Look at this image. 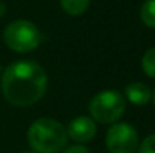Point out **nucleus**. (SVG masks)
<instances>
[{
	"mask_svg": "<svg viewBox=\"0 0 155 153\" xmlns=\"http://www.w3.org/2000/svg\"><path fill=\"white\" fill-rule=\"evenodd\" d=\"M140 18L145 26L155 29V0H146L140 8Z\"/></svg>",
	"mask_w": 155,
	"mask_h": 153,
	"instance_id": "nucleus-9",
	"label": "nucleus"
},
{
	"mask_svg": "<svg viewBox=\"0 0 155 153\" xmlns=\"http://www.w3.org/2000/svg\"><path fill=\"white\" fill-rule=\"evenodd\" d=\"M152 101H154V105H155V90H154V93H152V98H151Z\"/></svg>",
	"mask_w": 155,
	"mask_h": 153,
	"instance_id": "nucleus-14",
	"label": "nucleus"
},
{
	"mask_svg": "<svg viewBox=\"0 0 155 153\" xmlns=\"http://www.w3.org/2000/svg\"><path fill=\"white\" fill-rule=\"evenodd\" d=\"M0 75H2V66H0Z\"/></svg>",
	"mask_w": 155,
	"mask_h": 153,
	"instance_id": "nucleus-16",
	"label": "nucleus"
},
{
	"mask_svg": "<svg viewBox=\"0 0 155 153\" xmlns=\"http://www.w3.org/2000/svg\"><path fill=\"white\" fill-rule=\"evenodd\" d=\"M62 153H89V150L81 144H75V146H71V147L65 149Z\"/></svg>",
	"mask_w": 155,
	"mask_h": 153,
	"instance_id": "nucleus-12",
	"label": "nucleus"
},
{
	"mask_svg": "<svg viewBox=\"0 0 155 153\" xmlns=\"http://www.w3.org/2000/svg\"><path fill=\"white\" fill-rule=\"evenodd\" d=\"M47 74L41 65L30 60L11 63L2 72L3 98L14 107H30L45 95Z\"/></svg>",
	"mask_w": 155,
	"mask_h": 153,
	"instance_id": "nucleus-1",
	"label": "nucleus"
},
{
	"mask_svg": "<svg viewBox=\"0 0 155 153\" xmlns=\"http://www.w3.org/2000/svg\"><path fill=\"white\" fill-rule=\"evenodd\" d=\"M127 101L117 90H103L89 102V113L94 122L110 125L116 123L125 113Z\"/></svg>",
	"mask_w": 155,
	"mask_h": 153,
	"instance_id": "nucleus-4",
	"label": "nucleus"
},
{
	"mask_svg": "<svg viewBox=\"0 0 155 153\" xmlns=\"http://www.w3.org/2000/svg\"><path fill=\"white\" fill-rule=\"evenodd\" d=\"M128 101L134 105H139V107H143L146 104H149L151 98H152V92L151 89L145 84V83H139V81H134V83H130L127 87H125V96Z\"/></svg>",
	"mask_w": 155,
	"mask_h": 153,
	"instance_id": "nucleus-7",
	"label": "nucleus"
},
{
	"mask_svg": "<svg viewBox=\"0 0 155 153\" xmlns=\"http://www.w3.org/2000/svg\"><path fill=\"white\" fill-rule=\"evenodd\" d=\"M3 41L9 50L15 53H30L36 50L42 42V33L27 20H15L11 21L3 30Z\"/></svg>",
	"mask_w": 155,
	"mask_h": 153,
	"instance_id": "nucleus-3",
	"label": "nucleus"
},
{
	"mask_svg": "<svg viewBox=\"0 0 155 153\" xmlns=\"http://www.w3.org/2000/svg\"><path fill=\"white\" fill-rule=\"evenodd\" d=\"M142 69L149 78H155V47L146 50V53L143 54Z\"/></svg>",
	"mask_w": 155,
	"mask_h": 153,
	"instance_id": "nucleus-10",
	"label": "nucleus"
},
{
	"mask_svg": "<svg viewBox=\"0 0 155 153\" xmlns=\"http://www.w3.org/2000/svg\"><path fill=\"white\" fill-rule=\"evenodd\" d=\"M66 128L51 117L36 119L27 131V144L33 153H59L66 147Z\"/></svg>",
	"mask_w": 155,
	"mask_h": 153,
	"instance_id": "nucleus-2",
	"label": "nucleus"
},
{
	"mask_svg": "<svg viewBox=\"0 0 155 153\" xmlns=\"http://www.w3.org/2000/svg\"><path fill=\"white\" fill-rule=\"evenodd\" d=\"M5 14H6V6H5L3 2H0V18L5 17Z\"/></svg>",
	"mask_w": 155,
	"mask_h": 153,
	"instance_id": "nucleus-13",
	"label": "nucleus"
},
{
	"mask_svg": "<svg viewBox=\"0 0 155 153\" xmlns=\"http://www.w3.org/2000/svg\"><path fill=\"white\" fill-rule=\"evenodd\" d=\"M105 146L110 153H136L139 134L130 123H114L105 134Z\"/></svg>",
	"mask_w": 155,
	"mask_h": 153,
	"instance_id": "nucleus-5",
	"label": "nucleus"
},
{
	"mask_svg": "<svg viewBox=\"0 0 155 153\" xmlns=\"http://www.w3.org/2000/svg\"><path fill=\"white\" fill-rule=\"evenodd\" d=\"M137 150L139 153H155V134L146 137Z\"/></svg>",
	"mask_w": 155,
	"mask_h": 153,
	"instance_id": "nucleus-11",
	"label": "nucleus"
},
{
	"mask_svg": "<svg viewBox=\"0 0 155 153\" xmlns=\"http://www.w3.org/2000/svg\"><path fill=\"white\" fill-rule=\"evenodd\" d=\"M89 5H91V0H60L62 9L72 17H78L84 14Z\"/></svg>",
	"mask_w": 155,
	"mask_h": 153,
	"instance_id": "nucleus-8",
	"label": "nucleus"
},
{
	"mask_svg": "<svg viewBox=\"0 0 155 153\" xmlns=\"http://www.w3.org/2000/svg\"><path fill=\"white\" fill-rule=\"evenodd\" d=\"M21 153H33V152H21Z\"/></svg>",
	"mask_w": 155,
	"mask_h": 153,
	"instance_id": "nucleus-15",
	"label": "nucleus"
},
{
	"mask_svg": "<svg viewBox=\"0 0 155 153\" xmlns=\"http://www.w3.org/2000/svg\"><path fill=\"white\" fill-rule=\"evenodd\" d=\"M66 134L75 143H87L97 135V123L89 116H77L66 126Z\"/></svg>",
	"mask_w": 155,
	"mask_h": 153,
	"instance_id": "nucleus-6",
	"label": "nucleus"
}]
</instances>
